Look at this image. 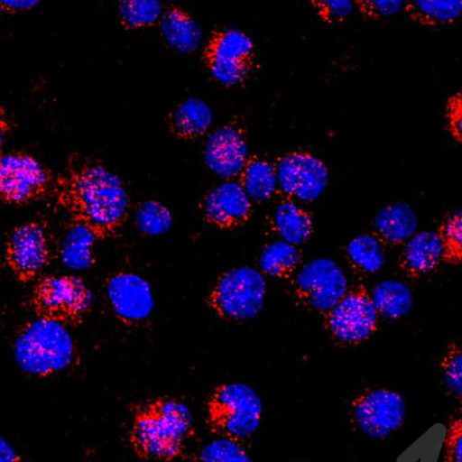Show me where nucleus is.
<instances>
[{"instance_id": "nucleus-1", "label": "nucleus", "mask_w": 462, "mask_h": 462, "mask_svg": "<svg viewBox=\"0 0 462 462\" xmlns=\"http://www.w3.org/2000/svg\"><path fill=\"white\" fill-rule=\"evenodd\" d=\"M70 222L88 227L99 242L125 226L130 199L122 180L99 161L74 152L53 188Z\"/></svg>"}, {"instance_id": "nucleus-2", "label": "nucleus", "mask_w": 462, "mask_h": 462, "mask_svg": "<svg viewBox=\"0 0 462 462\" xmlns=\"http://www.w3.org/2000/svg\"><path fill=\"white\" fill-rule=\"evenodd\" d=\"M195 436L190 410L175 398L158 397L133 410L129 443L142 459L172 462L184 454Z\"/></svg>"}, {"instance_id": "nucleus-3", "label": "nucleus", "mask_w": 462, "mask_h": 462, "mask_svg": "<svg viewBox=\"0 0 462 462\" xmlns=\"http://www.w3.org/2000/svg\"><path fill=\"white\" fill-rule=\"evenodd\" d=\"M14 355L17 365L24 373L48 378L74 364L76 348L67 327L34 318L18 331Z\"/></svg>"}, {"instance_id": "nucleus-4", "label": "nucleus", "mask_w": 462, "mask_h": 462, "mask_svg": "<svg viewBox=\"0 0 462 462\" xmlns=\"http://www.w3.org/2000/svg\"><path fill=\"white\" fill-rule=\"evenodd\" d=\"M263 415L259 394L244 383L221 384L206 403V422L210 432L242 443L258 431Z\"/></svg>"}, {"instance_id": "nucleus-5", "label": "nucleus", "mask_w": 462, "mask_h": 462, "mask_svg": "<svg viewBox=\"0 0 462 462\" xmlns=\"http://www.w3.org/2000/svg\"><path fill=\"white\" fill-rule=\"evenodd\" d=\"M266 281L252 266H240L221 274L207 297L217 318L227 322H245L259 316L264 306Z\"/></svg>"}, {"instance_id": "nucleus-6", "label": "nucleus", "mask_w": 462, "mask_h": 462, "mask_svg": "<svg viewBox=\"0 0 462 462\" xmlns=\"http://www.w3.org/2000/svg\"><path fill=\"white\" fill-rule=\"evenodd\" d=\"M94 295L86 282L73 275L49 276L32 289L30 306L35 319L65 327L83 323L92 310Z\"/></svg>"}, {"instance_id": "nucleus-7", "label": "nucleus", "mask_w": 462, "mask_h": 462, "mask_svg": "<svg viewBox=\"0 0 462 462\" xmlns=\"http://www.w3.org/2000/svg\"><path fill=\"white\" fill-rule=\"evenodd\" d=\"M254 59L252 38L234 28L214 30L202 54L203 63L213 79L226 88L241 87L248 81Z\"/></svg>"}, {"instance_id": "nucleus-8", "label": "nucleus", "mask_w": 462, "mask_h": 462, "mask_svg": "<svg viewBox=\"0 0 462 462\" xmlns=\"http://www.w3.org/2000/svg\"><path fill=\"white\" fill-rule=\"evenodd\" d=\"M323 318L326 330L340 346L363 344L375 334L379 324L371 293L364 285L349 290Z\"/></svg>"}, {"instance_id": "nucleus-9", "label": "nucleus", "mask_w": 462, "mask_h": 462, "mask_svg": "<svg viewBox=\"0 0 462 462\" xmlns=\"http://www.w3.org/2000/svg\"><path fill=\"white\" fill-rule=\"evenodd\" d=\"M340 265L327 257L313 259L302 264L292 280L295 300L305 310L328 313L349 291Z\"/></svg>"}, {"instance_id": "nucleus-10", "label": "nucleus", "mask_w": 462, "mask_h": 462, "mask_svg": "<svg viewBox=\"0 0 462 462\" xmlns=\"http://www.w3.org/2000/svg\"><path fill=\"white\" fill-rule=\"evenodd\" d=\"M54 185L51 171L26 152L14 151L0 159V199L6 205L42 200Z\"/></svg>"}, {"instance_id": "nucleus-11", "label": "nucleus", "mask_w": 462, "mask_h": 462, "mask_svg": "<svg viewBox=\"0 0 462 462\" xmlns=\"http://www.w3.org/2000/svg\"><path fill=\"white\" fill-rule=\"evenodd\" d=\"M349 414L352 425L360 433L370 439H383L403 426L406 404L397 392L368 389L353 400Z\"/></svg>"}, {"instance_id": "nucleus-12", "label": "nucleus", "mask_w": 462, "mask_h": 462, "mask_svg": "<svg viewBox=\"0 0 462 462\" xmlns=\"http://www.w3.org/2000/svg\"><path fill=\"white\" fill-rule=\"evenodd\" d=\"M51 246L46 226L40 221H29L16 226L5 244L6 263L23 284L35 281L51 260Z\"/></svg>"}, {"instance_id": "nucleus-13", "label": "nucleus", "mask_w": 462, "mask_h": 462, "mask_svg": "<svg viewBox=\"0 0 462 462\" xmlns=\"http://www.w3.org/2000/svg\"><path fill=\"white\" fill-rule=\"evenodd\" d=\"M281 189L289 199L311 203L324 194L329 180L327 165L313 153L292 151L277 162Z\"/></svg>"}, {"instance_id": "nucleus-14", "label": "nucleus", "mask_w": 462, "mask_h": 462, "mask_svg": "<svg viewBox=\"0 0 462 462\" xmlns=\"http://www.w3.org/2000/svg\"><path fill=\"white\" fill-rule=\"evenodd\" d=\"M104 289L114 317L124 326L138 327L152 316L155 300L150 284L141 276L128 272L112 273Z\"/></svg>"}, {"instance_id": "nucleus-15", "label": "nucleus", "mask_w": 462, "mask_h": 462, "mask_svg": "<svg viewBox=\"0 0 462 462\" xmlns=\"http://www.w3.org/2000/svg\"><path fill=\"white\" fill-rule=\"evenodd\" d=\"M203 219L220 230L245 226L253 216V203L238 181H226L206 194L199 204Z\"/></svg>"}, {"instance_id": "nucleus-16", "label": "nucleus", "mask_w": 462, "mask_h": 462, "mask_svg": "<svg viewBox=\"0 0 462 462\" xmlns=\"http://www.w3.org/2000/svg\"><path fill=\"white\" fill-rule=\"evenodd\" d=\"M249 157L246 133L237 124L217 128L208 137L204 149L208 169L226 180L238 178Z\"/></svg>"}, {"instance_id": "nucleus-17", "label": "nucleus", "mask_w": 462, "mask_h": 462, "mask_svg": "<svg viewBox=\"0 0 462 462\" xmlns=\"http://www.w3.org/2000/svg\"><path fill=\"white\" fill-rule=\"evenodd\" d=\"M418 217L402 202L381 208L372 221V235L383 247L404 246L417 233Z\"/></svg>"}, {"instance_id": "nucleus-18", "label": "nucleus", "mask_w": 462, "mask_h": 462, "mask_svg": "<svg viewBox=\"0 0 462 462\" xmlns=\"http://www.w3.org/2000/svg\"><path fill=\"white\" fill-rule=\"evenodd\" d=\"M442 262V246L439 235L433 231H420L402 248L399 267L411 279L430 274Z\"/></svg>"}, {"instance_id": "nucleus-19", "label": "nucleus", "mask_w": 462, "mask_h": 462, "mask_svg": "<svg viewBox=\"0 0 462 462\" xmlns=\"http://www.w3.org/2000/svg\"><path fill=\"white\" fill-rule=\"evenodd\" d=\"M213 120V111L205 101L189 97L169 115L167 124L170 134L175 138L195 141L209 131Z\"/></svg>"}, {"instance_id": "nucleus-20", "label": "nucleus", "mask_w": 462, "mask_h": 462, "mask_svg": "<svg viewBox=\"0 0 462 462\" xmlns=\"http://www.w3.org/2000/svg\"><path fill=\"white\" fill-rule=\"evenodd\" d=\"M162 32L166 42L181 54L196 52L203 41V31L189 12L176 5L168 7L162 15Z\"/></svg>"}, {"instance_id": "nucleus-21", "label": "nucleus", "mask_w": 462, "mask_h": 462, "mask_svg": "<svg viewBox=\"0 0 462 462\" xmlns=\"http://www.w3.org/2000/svg\"><path fill=\"white\" fill-rule=\"evenodd\" d=\"M269 226L280 240L300 247L312 238L315 223L310 212L287 199L275 208Z\"/></svg>"}, {"instance_id": "nucleus-22", "label": "nucleus", "mask_w": 462, "mask_h": 462, "mask_svg": "<svg viewBox=\"0 0 462 462\" xmlns=\"http://www.w3.org/2000/svg\"><path fill=\"white\" fill-rule=\"evenodd\" d=\"M97 243L98 239L88 227L69 222L60 249V259L73 271L90 269L97 263Z\"/></svg>"}, {"instance_id": "nucleus-23", "label": "nucleus", "mask_w": 462, "mask_h": 462, "mask_svg": "<svg viewBox=\"0 0 462 462\" xmlns=\"http://www.w3.org/2000/svg\"><path fill=\"white\" fill-rule=\"evenodd\" d=\"M237 179L250 199L257 203L271 200L279 186L276 165L255 155L248 158Z\"/></svg>"}, {"instance_id": "nucleus-24", "label": "nucleus", "mask_w": 462, "mask_h": 462, "mask_svg": "<svg viewBox=\"0 0 462 462\" xmlns=\"http://www.w3.org/2000/svg\"><path fill=\"white\" fill-rule=\"evenodd\" d=\"M302 259L300 247L279 240L266 245L261 251L258 259L259 271L264 277L290 280L299 271Z\"/></svg>"}, {"instance_id": "nucleus-25", "label": "nucleus", "mask_w": 462, "mask_h": 462, "mask_svg": "<svg viewBox=\"0 0 462 462\" xmlns=\"http://www.w3.org/2000/svg\"><path fill=\"white\" fill-rule=\"evenodd\" d=\"M403 12L414 23L437 27L454 23L462 16V0H412Z\"/></svg>"}, {"instance_id": "nucleus-26", "label": "nucleus", "mask_w": 462, "mask_h": 462, "mask_svg": "<svg viewBox=\"0 0 462 462\" xmlns=\"http://www.w3.org/2000/svg\"><path fill=\"white\" fill-rule=\"evenodd\" d=\"M371 296L379 317L388 320L401 319L411 310V291L401 282H382L374 287Z\"/></svg>"}, {"instance_id": "nucleus-27", "label": "nucleus", "mask_w": 462, "mask_h": 462, "mask_svg": "<svg viewBox=\"0 0 462 462\" xmlns=\"http://www.w3.org/2000/svg\"><path fill=\"white\" fill-rule=\"evenodd\" d=\"M344 251L346 261L359 274H374L386 262L384 247L372 234L356 236L346 245Z\"/></svg>"}, {"instance_id": "nucleus-28", "label": "nucleus", "mask_w": 462, "mask_h": 462, "mask_svg": "<svg viewBox=\"0 0 462 462\" xmlns=\"http://www.w3.org/2000/svg\"><path fill=\"white\" fill-rule=\"evenodd\" d=\"M134 214L135 227L145 236H162L169 233L174 224L170 208L155 200L139 203Z\"/></svg>"}, {"instance_id": "nucleus-29", "label": "nucleus", "mask_w": 462, "mask_h": 462, "mask_svg": "<svg viewBox=\"0 0 462 462\" xmlns=\"http://www.w3.org/2000/svg\"><path fill=\"white\" fill-rule=\"evenodd\" d=\"M118 10L122 27L130 31L155 25L164 13L158 0H124Z\"/></svg>"}, {"instance_id": "nucleus-30", "label": "nucleus", "mask_w": 462, "mask_h": 462, "mask_svg": "<svg viewBox=\"0 0 462 462\" xmlns=\"http://www.w3.org/2000/svg\"><path fill=\"white\" fill-rule=\"evenodd\" d=\"M437 234L442 246V262L462 263V210L448 215L439 225Z\"/></svg>"}, {"instance_id": "nucleus-31", "label": "nucleus", "mask_w": 462, "mask_h": 462, "mask_svg": "<svg viewBox=\"0 0 462 462\" xmlns=\"http://www.w3.org/2000/svg\"><path fill=\"white\" fill-rule=\"evenodd\" d=\"M195 462H253V459L244 443L218 438L198 452Z\"/></svg>"}, {"instance_id": "nucleus-32", "label": "nucleus", "mask_w": 462, "mask_h": 462, "mask_svg": "<svg viewBox=\"0 0 462 462\" xmlns=\"http://www.w3.org/2000/svg\"><path fill=\"white\" fill-rule=\"evenodd\" d=\"M440 374L448 393L455 399L462 401V346L449 342L442 356Z\"/></svg>"}, {"instance_id": "nucleus-33", "label": "nucleus", "mask_w": 462, "mask_h": 462, "mask_svg": "<svg viewBox=\"0 0 462 462\" xmlns=\"http://www.w3.org/2000/svg\"><path fill=\"white\" fill-rule=\"evenodd\" d=\"M403 0H357L356 9L366 21H380L396 15L403 9Z\"/></svg>"}, {"instance_id": "nucleus-34", "label": "nucleus", "mask_w": 462, "mask_h": 462, "mask_svg": "<svg viewBox=\"0 0 462 462\" xmlns=\"http://www.w3.org/2000/svg\"><path fill=\"white\" fill-rule=\"evenodd\" d=\"M312 6L317 15L330 24L344 22L355 9V5L350 0H315Z\"/></svg>"}, {"instance_id": "nucleus-35", "label": "nucleus", "mask_w": 462, "mask_h": 462, "mask_svg": "<svg viewBox=\"0 0 462 462\" xmlns=\"http://www.w3.org/2000/svg\"><path fill=\"white\" fill-rule=\"evenodd\" d=\"M442 462H462V414L450 420L441 450Z\"/></svg>"}, {"instance_id": "nucleus-36", "label": "nucleus", "mask_w": 462, "mask_h": 462, "mask_svg": "<svg viewBox=\"0 0 462 462\" xmlns=\"http://www.w3.org/2000/svg\"><path fill=\"white\" fill-rule=\"evenodd\" d=\"M446 118L452 137L462 144V106L451 97L447 101Z\"/></svg>"}, {"instance_id": "nucleus-37", "label": "nucleus", "mask_w": 462, "mask_h": 462, "mask_svg": "<svg viewBox=\"0 0 462 462\" xmlns=\"http://www.w3.org/2000/svg\"><path fill=\"white\" fill-rule=\"evenodd\" d=\"M40 4L38 0H2L0 7L7 14H18L31 11Z\"/></svg>"}, {"instance_id": "nucleus-38", "label": "nucleus", "mask_w": 462, "mask_h": 462, "mask_svg": "<svg viewBox=\"0 0 462 462\" xmlns=\"http://www.w3.org/2000/svg\"><path fill=\"white\" fill-rule=\"evenodd\" d=\"M0 462H23V457L5 438L0 440Z\"/></svg>"}, {"instance_id": "nucleus-39", "label": "nucleus", "mask_w": 462, "mask_h": 462, "mask_svg": "<svg viewBox=\"0 0 462 462\" xmlns=\"http://www.w3.org/2000/svg\"><path fill=\"white\" fill-rule=\"evenodd\" d=\"M454 101L462 106V90L450 97Z\"/></svg>"}, {"instance_id": "nucleus-40", "label": "nucleus", "mask_w": 462, "mask_h": 462, "mask_svg": "<svg viewBox=\"0 0 462 462\" xmlns=\"http://www.w3.org/2000/svg\"><path fill=\"white\" fill-rule=\"evenodd\" d=\"M296 462H300V461H296Z\"/></svg>"}]
</instances>
